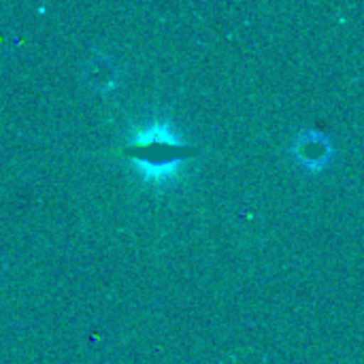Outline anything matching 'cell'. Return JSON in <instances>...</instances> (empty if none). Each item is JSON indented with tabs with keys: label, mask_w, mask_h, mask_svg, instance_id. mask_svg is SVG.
Segmentation results:
<instances>
[{
	"label": "cell",
	"mask_w": 364,
	"mask_h": 364,
	"mask_svg": "<svg viewBox=\"0 0 364 364\" xmlns=\"http://www.w3.org/2000/svg\"><path fill=\"white\" fill-rule=\"evenodd\" d=\"M126 156H130L141 166L147 179L160 181L173 175L179 162L196 154L186 143H181L168 130V126H154L145 132H139L134 143L126 149Z\"/></svg>",
	"instance_id": "6da1fadb"
},
{
	"label": "cell",
	"mask_w": 364,
	"mask_h": 364,
	"mask_svg": "<svg viewBox=\"0 0 364 364\" xmlns=\"http://www.w3.org/2000/svg\"><path fill=\"white\" fill-rule=\"evenodd\" d=\"M296 158L309 168H322L331 160L328 141L316 132H311L309 136L296 139Z\"/></svg>",
	"instance_id": "7a4b0ae2"
}]
</instances>
